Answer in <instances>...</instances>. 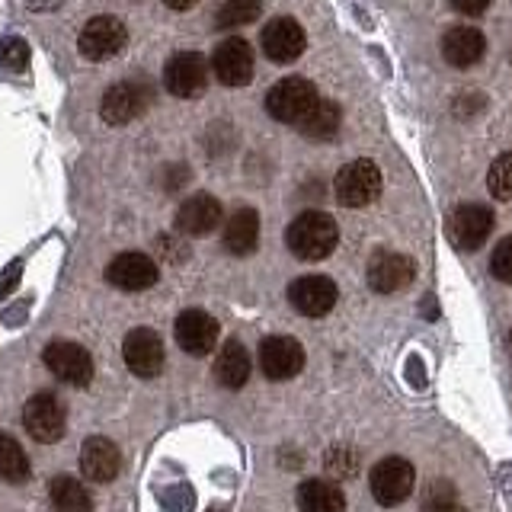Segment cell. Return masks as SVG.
<instances>
[{
    "label": "cell",
    "mask_w": 512,
    "mask_h": 512,
    "mask_svg": "<svg viewBox=\"0 0 512 512\" xmlns=\"http://www.w3.org/2000/svg\"><path fill=\"white\" fill-rule=\"evenodd\" d=\"M336 240H340V228H336V221L327 212H301L285 231L288 250L304 263L327 260L336 250Z\"/></svg>",
    "instance_id": "6da1fadb"
},
{
    "label": "cell",
    "mask_w": 512,
    "mask_h": 512,
    "mask_svg": "<svg viewBox=\"0 0 512 512\" xmlns=\"http://www.w3.org/2000/svg\"><path fill=\"white\" fill-rule=\"evenodd\" d=\"M333 192H336V202L346 205V208H362V205H372L381 192V170L375 160H349L346 167H340L333 180Z\"/></svg>",
    "instance_id": "7a4b0ae2"
},
{
    "label": "cell",
    "mask_w": 512,
    "mask_h": 512,
    "mask_svg": "<svg viewBox=\"0 0 512 512\" xmlns=\"http://www.w3.org/2000/svg\"><path fill=\"white\" fill-rule=\"evenodd\" d=\"M317 100H320V96H317L311 80H304V77H285V80H279V84L266 93V112L276 122L298 125L317 106Z\"/></svg>",
    "instance_id": "3957f363"
},
{
    "label": "cell",
    "mask_w": 512,
    "mask_h": 512,
    "mask_svg": "<svg viewBox=\"0 0 512 512\" xmlns=\"http://www.w3.org/2000/svg\"><path fill=\"white\" fill-rule=\"evenodd\" d=\"M125 42H128L125 23L119 20V16L103 13V16L87 20L84 32H80V39H77V52L87 61H109L122 52Z\"/></svg>",
    "instance_id": "277c9868"
},
{
    "label": "cell",
    "mask_w": 512,
    "mask_h": 512,
    "mask_svg": "<svg viewBox=\"0 0 512 512\" xmlns=\"http://www.w3.org/2000/svg\"><path fill=\"white\" fill-rule=\"evenodd\" d=\"M416 484V471L407 458H384L375 464L372 477H368V487H372L375 503H381L384 509L400 506L413 493Z\"/></svg>",
    "instance_id": "5b68a950"
},
{
    "label": "cell",
    "mask_w": 512,
    "mask_h": 512,
    "mask_svg": "<svg viewBox=\"0 0 512 512\" xmlns=\"http://www.w3.org/2000/svg\"><path fill=\"white\" fill-rule=\"evenodd\" d=\"M151 103H154L151 84H144V80H122V84L109 87L103 93L100 116L109 125H125V122L138 119L144 109H151Z\"/></svg>",
    "instance_id": "8992f818"
},
{
    "label": "cell",
    "mask_w": 512,
    "mask_h": 512,
    "mask_svg": "<svg viewBox=\"0 0 512 512\" xmlns=\"http://www.w3.org/2000/svg\"><path fill=\"white\" fill-rule=\"evenodd\" d=\"M23 426H26V432L36 442L52 445V442H58L64 436V426H68V413H64L61 400L55 394L42 391V394L26 400V407H23Z\"/></svg>",
    "instance_id": "52a82bcc"
},
{
    "label": "cell",
    "mask_w": 512,
    "mask_h": 512,
    "mask_svg": "<svg viewBox=\"0 0 512 512\" xmlns=\"http://www.w3.org/2000/svg\"><path fill=\"white\" fill-rule=\"evenodd\" d=\"M164 87L180 100H196L208 87V61L199 52H176L164 68Z\"/></svg>",
    "instance_id": "ba28073f"
},
{
    "label": "cell",
    "mask_w": 512,
    "mask_h": 512,
    "mask_svg": "<svg viewBox=\"0 0 512 512\" xmlns=\"http://www.w3.org/2000/svg\"><path fill=\"white\" fill-rule=\"evenodd\" d=\"M122 356H125V365L132 375L157 378L160 368H164V340H160V333L151 327H135L125 336Z\"/></svg>",
    "instance_id": "9c48e42d"
},
{
    "label": "cell",
    "mask_w": 512,
    "mask_h": 512,
    "mask_svg": "<svg viewBox=\"0 0 512 512\" xmlns=\"http://www.w3.org/2000/svg\"><path fill=\"white\" fill-rule=\"evenodd\" d=\"M42 359L48 365V372H52L58 381L71 384V388H87L90 378H93L90 352L84 346H77V343L58 340V343H52L42 352Z\"/></svg>",
    "instance_id": "30bf717a"
},
{
    "label": "cell",
    "mask_w": 512,
    "mask_h": 512,
    "mask_svg": "<svg viewBox=\"0 0 512 512\" xmlns=\"http://www.w3.org/2000/svg\"><path fill=\"white\" fill-rule=\"evenodd\" d=\"M212 71L218 77V84L224 87H247L253 80V48L247 39L228 36L218 42L212 55Z\"/></svg>",
    "instance_id": "8fae6325"
},
{
    "label": "cell",
    "mask_w": 512,
    "mask_h": 512,
    "mask_svg": "<svg viewBox=\"0 0 512 512\" xmlns=\"http://www.w3.org/2000/svg\"><path fill=\"white\" fill-rule=\"evenodd\" d=\"M260 45H263V55L272 64H292L301 58L304 45H308V36H304L301 23L292 20V16H276V20L263 26Z\"/></svg>",
    "instance_id": "7c38bea8"
},
{
    "label": "cell",
    "mask_w": 512,
    "mask_h": 512,
    "mask_svg": "<svg viewBox=\"0 0 512 512\" xmlns=\"http://www.w3.org/2000/svg\"><path fill=\"white\" fill-rule=\"evenodd\" d=\"M493 231V212L487 205H458L448 218V237L458 250H477Z\"/></svg>",
    "instance_id": "4fadbf2b"
},
{
    "label": "cell",
    "mask_w": 512,
    "mask_h": 512,
    "mask_svg": "<svg viewBox=\"0 0 512 512\" xmlns=\"http://www.w3.org/2000/svg\"><path fill=\"white\" fill-rule=\"evenodd\" d=\"M260 368L269 381H288L304 368V349L292 336H266L260 343Z\"/></svg>",
    "instance_id": "5bb4252c"
},
{
    "label": "cell",
    "mask_w": 512,
    "mask_h": 512,
    "mask_svg": "<svg viewBox=\"0 0 512 512\" xmlns=\"http://www.w3.org/2000/svg\"><path fill=\"white\" fill-rule=\"evenodd\" d=\"M106 279L109 285L122 288V292H144V288L157 285L160 269L148 253H119L106 266Z\"/></svg>",
    "instance_id": "9a60e30c"
},
{
    "label": "cell",
    "mask_w": 512,
    "mask_h": 512,
    "mask_svg": "<svg viewBox=\"0 0 512 512\" xmlns=\"http://www.w3.org/2000/svg\"><path fill=\"white\" fill-rule=\"evenodd\" d=\"M288 301L304 317H324L336 304V282L327 276H301L288 285Z\"/></svg>",
    "instance_id": "2e32d148"
},
{
    "label": "cell",
    "mask_w": 512,
    "mask_h": 512,
    "mask_svg": "<svg viewBox=\"0 0 512 512\" xmlns=\"http://www.w3.org/2000/svg\"><path fill=\"white\" fill-rule=\"evenodd\" d=\"M176 343L189 356H208L218 343V320L199 308H189L176 317Z\"/></svg>",
    "instance_id": "e0dca14e"
},
{
    "label": "cell",
    "mask_w": 512,
    "mask_h": 512,
    "mask_svg": "<svg viewBox=\"0 0 512 512\" xmlns=\"http://www.w3.org/2000/svg\"><path fill=\"white\" fill-rule=\"evenodd\" d=\"M413 276H416V263L407 253L381 250L372 256V263H368V285L381 295H391V292H400V288H407L413 282Z\"/></svg>",
    "instance_id": "ac0fdd59"
},
{
    "label": "cell",
    "mask_w": 512,
    "mask_h": 512,
    "mask_svg": "<svg viewBox=\"0 0 512 512\" xmlns=\"http://www.w3.org/2000/svg\"><path fill=\"white\" fill-rule=\"evenodd\" d=\"M221 224V202L208 192H196L189 196L180 212H176V231L186 234V237H205L212 234Z\"/></svg>",
    "instance_id": "d6986e66"
},
{
    "label": "cell",
    "mask_w": 512,
    "mask_h": 512,
    "mask_svg": "<svg viewBox=\"0 0 512 512\" xmlns=\"http://www.w3.org/2000/svg\"><path fill=\"white\" fill-rule=\"evenodd\" d=\"M119 468H122V455L116 442H109L103 436H90L80 448V474L93 484H106V480L119 477Z\"/></svg>",
    "instance_id": "ffe728a7"
},
{
    "label": "cell",
    "mask_w": 512,
    "mask_h": 512,
    "mask_svg": "<svg viewBox=\"0 0 512 512\" xmlns=\"http://www.w3.org/2000/svg\"><path fill=\"white\" fill-rule=\"evenodd\" d=\"M484 52H487V39L474 26H452L442 36V55L452 68H474L484 58Z\"/></svg>",
    "instance_id": "44dd1931"
},
{
    "label": "cell",
    "mask_w": 512,
    "mask_h": 512,
    "mask_svg": "<svg viewBox=\"0 0 512 512\" xmlns=\"http://www.w3.org/2000/svg\"><path fill=\"white\" fill-rule=\"evenodd\" d=\"M260 244V215L253 208H237L224 224V250L234 256H247Z\"/></svg>",
    "instance_id": "7402d4cb"
},
{
    "label": "cell",
    "mask_w": 512,
    "mask_h": 512,
    "mask_svg": "<svg viewBox=\"0 0 512 512\" xmlns=\"http://www.w3.org/2000/svg\"><path fill=\"white\" fill-rule=\"evenodd\" d=\"M250 378V356L240 340H228L218 349V359H215V381L221 388L237 391L244 388Z\"/></svg>",
    "instance_id": "603a6c76"
},
{
    "label": "cell",
    "mask_w": 512,
    "mask_h": 512,
    "mask_svg": "<svg viewBox=\"0 0 512 512\" xmlns=\"http://www.w3.org/2000/svg\"><path fill=\"white\" fill-rule=\"evenodd\" d=\"M298 509L301 512H346V496L333 480L311 477L298 487Z\"/></svg>",
    "instance_id": "cb8c5ba5"
},
{
    "label": "cell",
    "mask_w": 512,
    "mask_h": 512,
    "mask_svg": "<svg viewBox=\"0 0 512 512\" xmlns=\"http://www.w3.org/2000/svg\"><path fill=\"white\" fill-rule=\"evenodd\" d=\"M343 125V109L333 100H317V106L298 122V128L304 132V138L311 141H330Z\"/></svg>",
    "instance_id": "d4e9b609"
},
{
    "label": "cell",
    "mask_w": 512,
    "mask_h": 512,
    "mask_svg": "<svg viewBox=\"0 0 512 512\" xmlns=\"http://www.w3.org/2000/svg\"><path fill=\"white\" fill-rule=\"evenodd\" d=\"M48 493H52V509L55 512H93L87 487L71 474H58L52 480V487H48Z\"/></svg>",
    "instance_id": "484cf974"
},
{
    "label": "cell",
    "mask_w": 512,
    "mask_h": 512,
    "mask_svg": "<svg viewBox=\"0 0 512 512\" xmlns=\"http://www.w3.org/2000/svg\"><path fill=\"white\" fill-rule=\"evenodd\" d=\"M29 471L32 468L23 445L7 432H0V477L10 480V484H23V480H29Z\"/></svg>",
    "instance_id": "4316f807"
},
{
    "label": "cell",
    "mask_w": 512,
    "mask_h": 512,
    "mask_svg": "<svg viewBox=\"0 0 512 512\" xmlns=\"http://www.w3.org/2000/svg\"><path fill=\"white\" fill-rule=\"evenodd\" d=\"M263 4L260 0H224L215 13V26L218 29H240L253 20H260Z\"/></svg>",
    "instance_id": "83f0119b"
},
{
    "label": "cell",
    "mask_w": 512,
    "mask_h": 512,
    "mask_svg": "<svg viewBox=\"0 0 512 512\" xmlns=\"http://www.w3.org/2000/svg\"><path fill=\"white\" fill-rule=\"evenodd\" d=\"M487 186H490V196L493 199H512V151L509 154H500L490 164V173H487Z\"/></svg>",
    "instance_id": "f1b7e54d"
},
{
    "label": "cell",
    "mask_w": 512,
    "mask_h": 512,
    "mask_svg": "<svg viewBox=\"0 0 512 512\" xmlns=\"http://www.w3.org/2000/svg\"><path fill=\"white\" fill-rule=\"evenodd\" d=\"M324 471L333 480H349L352 474L359 471V455L352 452L349 445H333L330 452L324 455Z\"/></svg>",
    "instance_id": "f546056e"
},
{
    "label": "cell",
    "mask_w": 512,
    "mask_h": 512,
    "mask_svg": "<svg viewBox=\"0 0 512 512\" xmlns=\"http://www.w3.org/2000/svg\"><path fill=\"white\" fill-rule=\"evenodd\" d=\"M29 45L20 39V36H7V39H0V64H4L7 71L13 74H20L29 68Z\"/></svg>",
    "instance_id": "4dcf8cb0"
},
{
    "label": "cell",
    "mask_w": 512,
    "mask_h": 512,
    "mask_svg": "<svg viewBox=\"0 0 512 512\" xmlns=\"http://www.w3.org/2000/svg\"><path fill=\"white\" fill-rule=\"evenodd\" d=\"M490 272L500 282L512 285V237H503L500 244H496V250L490 256Z\"/></svg>",
    "instance_id": "1f68e13d"
},
{
    "label": "cell",
    "mask_w": 512,
    "mask_h": 512,
    "mask_svg": "<svg viewBox=\"0 0 512 512\" xmlns=\"http://www.w3.org/2000/svg\"><path fill=\"white\" fill-rule=\"evenodd\" d=\"M452 7L464 16H480V13H487L490 0H452Z\"/></svg>",
    "instance_id": "d6a6232c"
},
{
    "label": "cell",
    "mask_w": 512,
    "mask_h": 512,
    "mask_svg": "<svg viewBox=\"0 0 512 512\" xmlns=\"http://www.w3.org/2000/svg\"><path fill=\"white\" fill-rule=\"evenodd\" d=\"M426 509H429V512H464V509L455 503V496H445V500H439V503H429Z\"/></svg>",
    "instance_id": "836d02e7"
},
{
    "label": "cell",
    "mask_w": 512,
    "mask_h": 512,
    "mask_svg": "<svg viewBox=\"0 0 512 512\" xmlns=\"http://www.w3.org/2000/svg\"><path fill=\"white\" fill-rule=\"evenodd\" d=\"M164 4L170 7V10H192L199 4V0H164Z\"/></svg>",
    "instance_id": "e575fe53"
},
{
    "label": "cell",
    "mask_w": 512,
    "mask_h": 512,
    "mask_svg": "<svg viewBox=\"0 0 512 512\" xmlns=\"http://www.w3.org/2000/svg\"><path fill=\"white\" fill-rule=\"evenodd\" d=\"M509 340H512V333H509Z\"/></svg>",
    "instance_id": "d590c367"
}]
</instances>
